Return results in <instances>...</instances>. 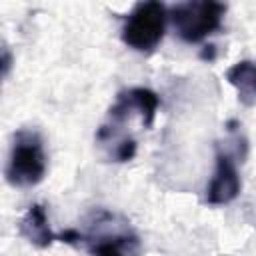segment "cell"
<instances>
[{
    "instance_id": "cell-8",
    "label": "cell",
    "mask_w": 256,
    "mask_h": 256,
    "mask_svg": "<svg viewBox=\"0 0 256 256\" xmlns=\"http://www.w3.org/2000/svg\"><path fill=\"white\" fill-rule=\"evenodd\" d=\"M228 82L238 90V98L250 106L256 102V62L242 60L226 72Z\"/></svg>"
},
{
    "instance_id": "cell-1",
    "label": "cell",
    "mask_w": 256,
    "mask_h": 256,
    "mask_svg": "<svg viewBox=\"0 0 256 256\" xmlns=\"http://www.w3.org/2000/svg\"><path fill=\"white\" fill-rule=\"evenodd\" d=\"M46 174V152L42 136L24 128L18 130L6 164V180L14 186H34Z\"/></svg>"
},
{
    "instance_id": "cell-2",
    "label": "cell",
    "mask_w": 256,
    "mask_h": 256,
    "mask_svg": "<svg viewBox=\"0 0 256 256\" xmlns=\"http://www.w3.org/2000/svg\"><path fill=\"white\" fill-rule=\"evenodd\" d=\"M168 10L160 2H140L128 14L122 26V40L132 50L150 52L164 38Z\"/></svg>"
},
{
    "instance_id": "cell-6",
    "label": "cell",
    "mask_w": 256,
    "mask_h": 256,
    "mask_svg": "<svg viewBox=\"0 0 256 256\" xmlns=\"http://www.w3.org/2000/svg\"><path fill=\"white\" fill-rule=\"evenodd\" d=\"M90 252L94 256H134L138 252V238L130 232H112V234H96L88 238Z\"/></svg>"
},
{
    "instance_id": "cell-7",
    "label": "cell",
    "mask_w": 256,
    "mask_h": 256,
    "mask_svg": "<svg viewBox=\"0 0 256 256\" xmlns=\"http://www.w3.org/2000/svg\"><path fill=\"white\" fill-rule=\"evenodd\" d=\"M18 228H20V234L30 244H34L38 248H46L48 244H52V240H56V236L50 230L46 210L40 204H34V206L28 208V212L22 216Z\"/></svg>"
},
{
    "instance_id": "cell-4",
    "label": "cell",
    "mask_w": 256,
    "mask_h": 256,
    "mask_svg": "<svg viewBox=\"0 0 256 256\" xmlns=\"http://www.w3.org/2000/svg\"><path fill=\"white\" fill-rule=\"evenodd\" d=\"M240 186H242V182H240L232 154L218 148L216 170L206 188V202L208 204H228L238 196Z\"/></svg>"
},
{
    "instance_id": "cell-3",
    "label": "cell",
    "mask_w": 256,
    "mask_h": 256,
    "mask_svg": "<svg viewBox=\"0 0 256 256\" xmlns=\"http://www.w3.org/2000/svg\"><path fill=\"white\" fill-rule=\"evenodd\" d=\"M226 6L220 2H182L170 10L176 34L184 42H200L222 24Z\"/></svg>"
},
{
    "instance_id": "cell-5",
    "label": "cell",
    "mask_w": 256,
    "mask_h": 256,
    "mask_svg": "<svg viewBox=\"0 0 256 256\" xmlns=\"http://www.w3.org/2000/svg\"><path fill=\"white\" fill-rule=\"evenodd\" d=\"M156 108H158V96L154 92H150L148 88H130L118 96V102L110 110V118H112V122L114 120L122 122L124 118H128V114H132L136 110V112H140L142 122L146 126H152Z\"/></svg>"
}]
</instances>
